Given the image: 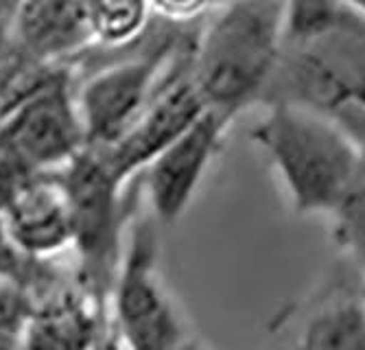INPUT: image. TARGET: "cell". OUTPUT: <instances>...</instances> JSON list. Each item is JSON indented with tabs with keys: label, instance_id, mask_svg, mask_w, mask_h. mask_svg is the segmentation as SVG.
<instances>
[{
	"label": "cell",
	"instance_id": "7a4b0ae2",
	"mask_svg": "<svg viewBox=\"0 0 365 350\" xmlns=\"http://www.w3.org/2000/svg\"><path fill=\"white\" fill-rule=\"evenodd\" d=\"M250 140L297 217H326L365 153L339 120L291 103L264 105Z\"/></svg>",
	"mask_w": 365,
	"mask_h": 350
},
{
	"label": "cell",
	"instance_id": "ac0fdd59",
	"mask_svg": "<svg viewBox=\"0 0 365 350\" xmlns=\"http://www.w3.org/2000/svg\"><path fill=\"white\" fill-rule=\"evenodd\" d=\"M175 350H215V348H212L204 337H199V335L192 333V335H190L180 348H175Z\"/></svg>",
	"mask_w": 365,
	"mask_h": 350
},
{
	"label": "cell",
	"instance_id": "8992f818",
	"mask_svg": "<svg viewBox=\"0 0 365 350\" xmlns=\"http://www.w3.org/2000/svg\"><path fill=\"white\" fill-rule=\"evenodd\" d=\"M108 322L127 350H175L190 317L160 269V237L151 215L134 217L108 296Z\"/></svg>",
	"mask_w": 365,
	"mask_h": 350
},
{
	"label": "cell",
	"instance_id": "8fae6325",
	"mask_svg": "<svg viewBox=\"0 0 365 350\" xmlns=\"http://www.w3.org/2000/svg\"><path fill=\"white\" fill-rule=\"evenodd\" d=\"M272 350H365L359 287L333 284L284 313Z\"/></svg>",
	"mask_w": 365,
	"mask_h": 350
},
{
	"label": "cell",
	"instance_id": "ba28073f",
	"mask_svg": "<svg viewBox=\"0 0 365 350\" xmlns=\"http://www.w3.org/2000/svg\"><path fill=\"white\" fill-rule=\"evenodd\" d=\"M206 112L208 108L199 97L188 66L167 81L140 118L114 145L96 151L118 182L131 184L155 155L171 147Z\"/></svg>",
	"mask_w": 365,
	"mask_h": 350
},
{
	"label": "cell",
	"instance_id": "30bf717a",
	"mask_svg": "<svg viewBox=\"0 0 365 350\" xmlns=\"http://www.w3.org/2000/svg\"><path fill=\"white\" fill-rule=\"evenodd\" d=\"M16 245L38 259H59L73 247L71 202L59 171L26 177L0 212Z\"/></svg>",
	"mask_w": 365,
	"mask_h": 350
},
{
	"label": "cell",
	"instance_id": "3957f363",
	"mask_svg": "<svg viewBox=\"0 0 365 350\" xmlns=\"http://www.w3.org/2000/svg\"><path fill=\"white\" fill-rule=\"evenodd\" d=\"M192 24H171L160 20V29H149L134 48L106 55L101 66L88 71L75 83V97L92 149L114 145L134 125L155 94L171 77L190 66Z\"/></svg>",
	"mask_w": 365,
	"mask_h": 350
},
{
	"label": "cell",
	"instance_id": "277c9868",
	"mask_svg": "<svg viewBox=\"0 0 365 350\" xmlns=\"http://www.w3.org/2000/svg\"><path fill=\"white\" fill-rule=\"evenodd\" d=\"M71 66L31 63L0 97V149L33 173L68 165L88 143Z\"/></svg>",
	"mask_w": 365,
	"mask_h": 350
},
{
	"label": "cell",
	"instance_id": "5b68a950",
	"mask_svg": "<svg viewBox=\"0 0 365 350\" xmlns=\"http://www.w3.org/2000/svg\"><path fill=\"white\" fill-rule=\"evenodd\" d=\"M66 186L73 219L75 276L83 289L108 304L116 278L127 232L134 221V200L129 186L114 177L103 155L86 147L79 155L59 169Z\"/></svg>",
	"mask_w": 365,
	"mask_h": 350
},
{
	"label": "cell",
	"instance_id": "9a60e30c",
	"mask_svg": "<svg viewBox=\"0 0 365 350\" xmlns=\"http://www.w3.org/2000/svg\"><path fill=\"white\" fill-rule=\"evenodd\" d=\"M33 304L31 294L0 278V335L18 339Z\"/></svg>",
	"mask_w": 365,
	"mask_h": 350
},
{
	"label": "cell",
	"instance_id": "44dd1931",
	"mask_svg": "<svg viewBox=\"0 0 365 350\" xmlns=\"http://www.w3.org/2000/svg\"><path fill=\"white\" fill-rule=\"evenodd\" d=\"M14 3H16V0H14Z\"/></svg>",
	"mask_w": 365,
	"mask_h": 350
},
{
	"label": "cell",
	"instance_id": "ffe728a7",
	"mask_svg": "<svg viewBox=\"0 0 365 350\" xmlns=\"http://www.w3.org/2000/svg\"><path fill=\"white\" fill-rule=\"evenodd\" d=\"M359 296H361V300H363V304H365V278H361V284H359Z\"/></svg>",
	"mask_w": 365,
	"mask_h": 350
},
{
	"label": "cell",
	"instance_id": "6da1fadb",
	"mask_svg": "<svg viewBox=\"0 0 365 350\" xmlns=\"http://www.w3.org/2000/svg\"><path fill=\"white\" fill-rule=\"evenodd\" d=\"M287 0H225L197 24L190 79L227 123L260 108L284 51Z\"/></svg>",
	"mask_w": 365,
	"mask_h": 350
},
{
	"label": "cell",
	"instance_id": "9c48e42d",
	"mask_svg": "<svg viewBox=\"0 0 365 350\" xmlns=\"http://www.w3.org/2000/svg\"><path fill=\"white\" fill-rule=\"evenodd\" d=\"M11 38L40 66H73L92 48L88 0H16Z\"/></svg>",
	"mask_w": 365,
	"mask_h": 350
},
{
	"label": "cell",
	"instance_id": "e0dca14e",
	"mask_svg": "<svg viewBox=\"0 0 365 350\" xmlns=\"http://www.w3.org/2000/svg\"><path fill=\"white\" fill-rule=\"evenodd\" d=\"M92 350H127V348H125V344L120 341V337L114 333V329L108 322V326L103 329L101 335H98V339L92 346Z\"/></svg>",
	"mask_w": 365,
	"mask_h": 350
},
{
	"label": "cell",
	"instance_id": "4fadbf2b",
	"mask_svg": "<svg viewBox=\"0 0 365 350\" xmlns=\"http://www.w3.org/2000/svg\"><path fill=\"white\" fill-rule=\"evenodd\" d=\"M92 48L88 53L116 55L134 48L155 20L149 0H88Z\"/></svg>",
	"mask_w": 365,
	"mask_h": 350
},
{
	"label": "cell",
	"instance_id": "52a82bcc",
	"mask_svg": "<svg viewBox=\"0 0 365 350\" xmlns=\"http://www.w3.org/2000/svg\"><path fill=\"white\" fill-rule=\"evenodd\" d=\"M230 127L232 123L208 110L143 169L138 175L140 193L158 226H175L188 212L223 151Z\"/></svg>",
	"mask_w": 365,
	"mask_h": 350
},
{
	"label": "cell",
	"instance_id": "7c38bea8",
	"mask_svg": "<svg viewBox=\"0 0 365 350\" xmlns=\"http://www.w3.org/2000/svg\"><path fill=\"white\" fill-rule=\"evenodd\" d=\"M108 326V304L71 280L33 304L18 335L22 350H92Z\"/></svg>",
	"mask_w": 365,
	"mask_h": 350
},
{
	"label": "cell",
	"instance_id": "2e32d148",
	"mask_svg": "<svg viewBox=\"0 0 365 350\" xmlns=\"http://www.w3.org/2000/svg\"><path fill=\"white\" fill-rule=\"evenodd\" d=\"M149 5L158 20L171 24H195L212 11L219 0H149Z\"/></svg>",
	"mask_w": 365,
	"mask_h": 350
},
{
	"label": "cell",
	"instance_id": "5bb4252c",
	"mask_svg": "<svg viewBox=\"0 0 365 350\" xmlns=\"http://www.w3.org/2000/svg\"><path fill=\"white\" fill-rule=\"evenodd\" d=\"M324 219L339 257L354 274L365 278V153Z\"/></svg>",
	"mask_w": 365,
	"mask_h": 350
},
{
	"label": "cell",
	"instance_id": "d6986e66",
	"mask_svg": "<svg viewBox=\"0 0 365 350\" xmlns=\"http://www.w3.org/2000/svg\"><path fill=\"white\" fill-rule=\"evenodd\" d=\"M344 5H348L350 9L359 11L361 16H365V0H341Z\"/></svg>",
	"mask_w": 365,
	"mask_h": 350
}]
</instances>
